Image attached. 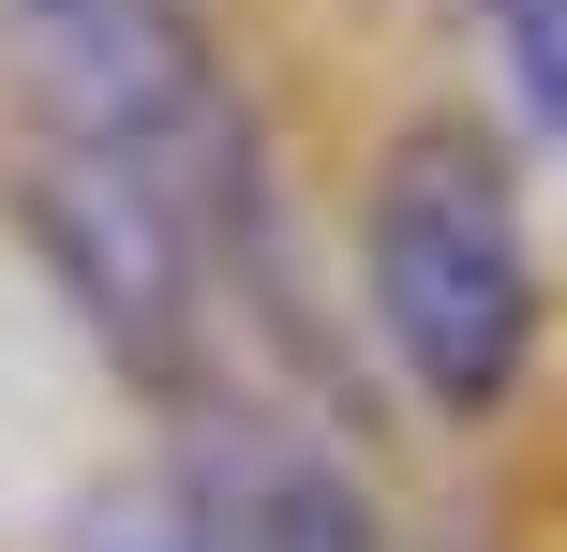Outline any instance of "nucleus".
Instances as JSON below:
<instances>
[{"mask_svg": "<svg viewBox=\"0 0 567 552\" xmlns=\"http://www.w3.org/2000/svg\"><path fill=\"white\" fill-rule=\"evenodd\" d=\"M343 314L373 329L389 388L449 434L538 388L553 358V239L523 195V135L478 105H419L389 149L359 165V225H343Z\"/></svg>", "mask_w": 567, "mask_h": 552, "instance_id": "f257e3e1", "label": "nucleus"}, {"mask_svg": "<svg viewBox=\"0 0 567 552\" xmlns=\"http://www.w3.org/2000/svg\"><path fill=\"white\" fill-rule=\"evenodd\" d=\"M179 523L209 552H389V493H373L359 434L284 388H209V404L165 418V464Z\"/></svg>", "mask_w": 567, "mask_h": 552, "instance_id": "f03ea898", "label": "nucleus"}, {"mask_svg": "<svg viewBox=\"0 0 567 552\" xmlns=\"http://www.w3.org/2000/svg\"><path fill=\"white\" fill-rule=\"evenodd\" d=\"M463 15H478L493 75H508L523 149H553V165H567V0H463Z\"/></svg>", "mask_w": 567, "mask_h": 552, "instance_id": "7ed1b4c3", "label": "nucleus"}, {"mask_svg": "<svg viewBox=\"0 0 567 552\" xmlns=\"http://www.w3.org/2000/svg\"><path fill=\"white\" fill-rule=\"evenodd\" d=\"M60 552H209V538L179 523L165 478H120V493H90V508H75V538H60Z\"/></svg>", "mask_w": 567, "mask_h": 552, "instance_id": "20e7f679", "label": "nucleus"}]
</instances>
